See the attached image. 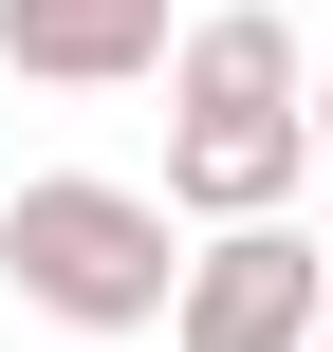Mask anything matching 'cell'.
<instances>
[{
	"label": "cell",
	"mask_w": 333,
	"mask_h": 352,
	"mask_svg": "<svg viewBox=\"0 0 333 352\" xmlns=\"http://www.w3.org/2000/svg\"><path fill=\"white\" fill-rule=\"evenodd\" d=\"M0 278L56 316V334H148L167 316V204L148 186H93V167H37L19 204H0Z\"/></svg>",
	"instance_id": "6da1fadb"
},
{
	"label": "cell",
	"mask_w": 333,
	"mask_h": 352,
	"mask_svg": "<svg viewBox=\"0 0 333 352\" xmlns=\"http://www.w3.org/2000/svg\"><path fill=\"white\" fill-rule=\"evenodd\" d=\"M315 241L297 223H222L185 278H167V352H315Z\"/></svg>",
	"instance_id": "7a4b0ae2"
},
{
	"label": "cell",
	"mask_w": 333,
	"mask_h": 352,
	"mask_svg": "<svg viewBox=\"0 0 333 352\" xmlns=\"http://www.w3.org/2000/svg\"><path fill=\"white\" fill-rule=\"evenodd\" d=\"M297 167H315L297 111H185V130H167V204H185V223H278Z\"/></svg>",
	"instance_id": "3957f363"
},
{
	"label": "cell",
	"mask_w": 333,
	"mask_h": 352,
	"mask_svg": "<svg viewBox=\"0 0 333 352\" xmlns=\"http://www.w3.org/2000/svg\"><path fill=\"white\" fill-rule=\"evenodd\" d=\"M0 56L56 93H111V74H167V0H0Z\"/></svg>",
	"instance_id": "277c9868"
},
{
	"label": "cell",
	"mask_w": 333,
	"mask_h": 352,
	"mask_svg": "<svg viewBox=\"0 0 333 352\" xmlns=\"http://www.w3.org/2000/svg\"><path fill=\"white\" fill-rule=\"evenodd\" d=\"M167 93H185V111H297V19H260V0H222V19H185V56H167Z\"/></svg>",
	"instance_id": "5b68a950"
},
{
	"label": "cell",
	"mask_w": 333,
	"mask_h": 352,
	"mask_svg": "<svg viewBox=\"0 0 333 352\" xmlns=\"http://www.w3.org/2000/svg\"><path fill=\"white\" fill-rule=\"evenodd\" d=\"M297 130H315V167H333V74H315V111H297Z\"/></svg>",
	"instance_id": "8992f818"
},
{
	"label": "cell",
	"mask_w": 333,
	"mask_h": 352,
	"mask_svg": "<svg viewBox=\"0 0 333 352\" xmlns=\"http://www.w3.org/2000/svg\"><path fill=\"white\" fill-rule=\"evenodd\" d=\"M315 352H333V334H315Z\"/></svg>",
	"instance_id": "52a82bcc"
}]
</instances>
